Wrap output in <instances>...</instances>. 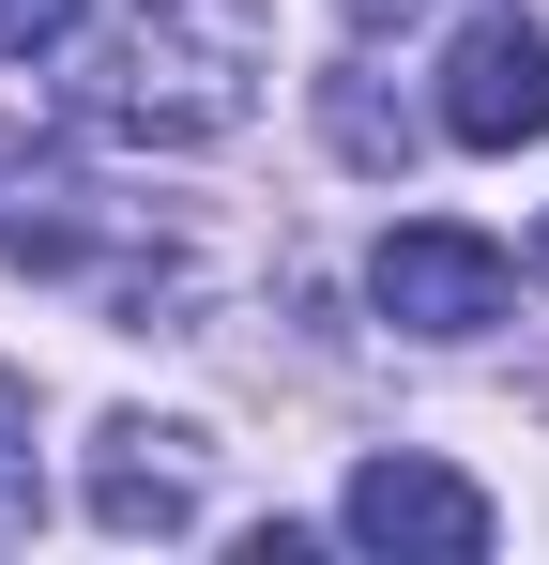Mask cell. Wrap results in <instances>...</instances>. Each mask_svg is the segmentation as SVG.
Instances as JSON below:
<instances>
[{
	"mask_svg": "<svg viewBox=\"0 0 549 565\" xmlns=\"http://www.w3.org/2000/svg\"><path fill=\"white\" fill-rule=\"evenodd\" d=\"M274 77L260 0H138V31L107 46V122L122 138H229Z\"/></svg>",
	"mask_w": 549,
	"mask_h": 565,
	"instance_id": "6da1fadb",
	"label": "cell"
},
{
	"mask_svg": "<svg viewBox=\"0 0 549 565\" xmlns=\"http://www.w3.org/2000/svg\"><path fill=\"white\" fill-rule=\"evenodd\" d=\"M366 306H381L397 337H488V321L519 306V260H504L488 230H458V214H412V230H381Z\"/></svg>",
	"mask_w": 549,
	"mask_h": 565,
	"instance_id": "7a4b0ae2",
	"label": "cell"
},
{
	"mask_svg": "<svg viewBox=\"0 0 549 565\" xmlns=\"http://www.w3.org/2000/svg\"><path fill=\"white\" fill-rule=\"evenodd\" d=\"M443 138L458 153H535L549 138V31L519 15V0L458 15V46H443Z\"/></svg>",
	"mask_w": 549,
	"mask_h": 565,
	"instance_id": "3957f363",
	"label": "cell"
},
{
	"mask_svg": "<svg viewBox=\"0 0 549 565\" xmlns=\"http://www.w3.org/2000/svg\"><path fill=\"white\" fill-rule=\"evenodd\" d=\"M336 535L352 551H397V565H473L488 551V489L443 473V459H366L336 489Z\"/></svg>",
	"mask_w": 549,
	"mask_h": 565,
	"instance_id": "277c9868",
	"label": "cell"
},
{
	"mask_svg": "<svg viewBox=\"0 0 549 565\" xmlns=\"http://www.w3.org/2000/svg\"><path fill=\"white\" fill-rule=\"evenodd\" d=\"M169 428H107V459H92V520L107 535H183L198 520V459H153Z\"/></svg>",
	"mask_w": 549,
	"mask_h": 565,
	"instance_id": "5b68a950",
	"label": "cell"
},
{
	"mask_svg": "<svg viewBox=\"0 0 549 565\" xmlns=\"http://www.w3.org/2000/svg\"><path fill=\"white\" fill-rule=\"evenodd\" d=\"M0 428H31V397L0 382ZM46 520V489H31V444H0V535H31Z\"/></svg>",
	"mask_w": 549,
	"mask_h": 565,
	"instance_id": "8992f818",
	"label": "cell"
},
{
	"mask_svg": "<svg viewBox=\"0 0 549 565\" xmlns=\"http://www.w3.org/2000/svg\"><path fill=\"white\" fill-rule=\"evenodd\" d=\"M77 15H92V0H0V62H46Z\"/></svg>",
	"mask_w": 549,
	"mask_h": 565,
	"instance_id": "52a82bcc",
	"label": "cell"
},
{
	"mask_svg": "<svg viewBox=\"0 0 549 565\" xmlns=\"http://www.w3.org/2000/svg\"><path fill=\"white\" fill-rule=\"evenodd\" d=\"M535 276H549V230H535Z\"/></svg>",
	"mask_w": 549,
	"mask_h": 565,
	"instance_id": "ba28073f",
	"label": "cell"
}]
</instances>
